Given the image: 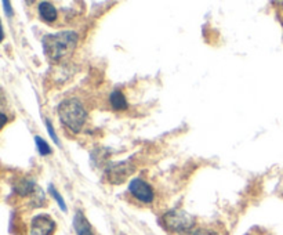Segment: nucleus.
I'll return each instance as SVG.
<instances>
[{
	"label": "nucleus",
	"mask_w": 283,
	"mask_h": 235,
	"mask_svg": "<svg viewBox=\"0 0 283 235\" xmlns=\"http://www.w3.org/2000/svg\"><path fill=\"white\" fill-rule=\"evenodd\" d=\"M57 112L61 123L74 133L80 132L87 121V111L84 109L83 104L75 98L61 101L57 108Z\"/></svg>",
	"instance_id": "obj_2"
},
{
	"label": "nucleus",
	"mask_w": 283,
	"mask_h": 235,
	"mask_svg": "<svg viewBox=\"0 0 283 235\" xmlns=\"http://www.w3.org/2000/svg\"><path fill=\"white\" fill-rule=\"evenodd\" d=\"M46 128H47V132H49V134H50V137L53 138V141L58 145V147H61V142H59V140H58V136H57V133L54 132V128H53V125H51V122H50L49 119H46Z\"/></svg>",
	"instance_id": "obj_13"
},
{
	"label": "nucleus",
	"mask_w": 283,
	"mask_h": 235,
	"mask_svg": "<svg viewBox=\"0 0 283 235\" xmlns=\"http://www.w3.org/2000/svg\"><path fill=\"white\" fill-rule=\"evenodd\" d=\"M35 144H36V147H38V151L42 157H47L51 154V148L47 142L44 141L43 138L39 137V136H35Z\"/></svg>",
	"instance_id": "obj_11"
},
{
	"label": "nucleus",
	"mask_w": 283,
	"mask_h": 235,
	"mask_svg": "<svg viewBox=\"0 0 283 235\" xmlns=\"http://www.w3.org/2000/svg\"><path fill=\"white\" fill-rule=\"evenodd\" d=\"M186 235H218L215 231L207 230V228H195V230L190 231Z\"/></svg>",
	"instance_id": "obj_14"
},
{
	"label": "nucleus",
	"mask_w": 283,
	"mask_h": 235,
	"mask_svg": "<svg viewBox=\"0 0 283 235\" xmlns=\"http://www.w3.org/2000/svg\"><path fill=\"white\" fill-rule=\"evenodd\" d=\"M49 192L53 195V198L55 199V202L58 203L59 209L62 212H67V205H65V201H64V198L59 195V192L54 188V186H49Z\"/></svg>",
	"instance_id": "obj_12"
},
{
	"label": "nucleus",
	"mask_w": 283,
	"mask_h": 235,
	"mask_svg": "<svg viewBox=\"0 0 283 235\" xmlns=\"http://www.w3.org/2000/svg\"><path fill=\"white\" fill-rule=\"evenodd\" d=\"M129 191L132 192V195L138 199L142 203H151L155 198L152 187L147 182H144L142 179H133L129 184Z\"/></svg>",
	"instance_id": "obj_5"
},
{
	"label": "nucleus",
	"mask_w": 283,
	"mask_h": 235,
	"mask_svg": "<svg viewBox=\"0 0 283 235\" xmlns=\"http://www.w3.org/2000/svg\"><path fill=\"white\" fill-rule=\"evenodd\" d=\"M163 223L167 230L171 232H190L194 230L195 225V217L191 216L190 213H186L185 211L181 209H173L165 213L163 216Z\"/></svg>",
	"instance_id": "obj_3"
},
{
	"label": "nucleus",
	"mask_w": 283,
	"mask_h": 235,
	"mask_svg": "<svg viewBox=\"0 0 283 235\" xmlns=\"http://www.w3.org/2000/svg\"><path fill=\"white\" fill-rule=\"evenodd\" d=\"M38 10H39V15L42 20L47 21V22H53V21L57 20V9L49 2H42L38 7Z\"/></svg>",
	"instance_id": "obj_8"
},
{
	"label": "nucleus",
	"mask_w": 283,
	"mask_h": 235,
	"mask_svg": "<svg viewBox=\"0 0 283 235\" xmlns=\"http://www.w3.org/2000/svg\"><path fill=\"white\" fill-rule=\"evenodd\" d=\"M35 188H36V183L35 180H29V179H25L18 184H15L14 191L21 196H28L32 195L35 192Z\"/></svg>",
	"instance_id": "obj_10"
},
{
	"label": "nucleus",
	"mask_w": 283,
	"mask_h": 235,
	"mask_svg": "<svg viewBox=\"0 0 283 235\" xmlns=\"http://www.w3.org/2000/svg\"><path fill=\"white\" fill-rule=\"evenodd\" d=\"M55 227V221L50 216H35L30 223V235H53Z\"/></svg>",
	"instance_id": "obj_6"
},
{
	"label": "nucleus",
	"mask_w": 283,
	"mask_h": 235,
	"mask_svg": "<svg viewBox=\"0 0 283 235\" xmlns=\"http://www.w3.org/2000/svg\"><path fill=\"white\" fill-rule=\"evenodd\" d=\"M247 235H251V234H247Z\"/></svg>",
	"instance_id": "obj_16"
},
{
	"label": "nucleus",
	"mask_w": 283,
	"mask_h": 235,
	"mask_svg": "<svg viewBox=\"0 0 283 235\" xmlns=\"http://www.w3.org/2000/svg\"><path fill=\"white\" fill-rule=\"evenodd\" d=\"M79 36L74 31H62L57 34L46 35L43 38V50L53 61H61L74 53L78 46Z\"/></svg>",
	"instance_id": "obj_1"
},
{
	"label": "nucleus",
	"mask_w": 283,
	"mask_h": 235,
	"mask_svg": "<svg viewBox=\"0 0 283 235\" xmlns=\"http://www.w3.org/2000/svg\"><path fill=\"white\" fill-rule=\"evenodd\" d=\"M109 104L115 111H124L129 107L127 100L124 97V94L120 90H113L111 96H109Z\"/></svg>",
	"instance_id": "obj_9"
},
{
	"label": "nucleus",
	"mask_w": 283,
	"mask_h": 235,
	"mask_svg": "<svg viewBox=\"0 0 283 235\" xmlns=\"http://www.w3.org/2000/svg\"><path fill=\"white\" fill-rule=\"evenodd\" d=\"M74 228L78 235H94L93 228L86 219V216L83 215V212L78 211L75 213L74 217Z\"/></svg>",
	"instance_id": "obj_7"
},
{
	"label": "nucleus",
	"mask_w": 283,
	"mask_h": 235,
	"mask_svg": "<svg viewBox=\"0 0 283 235\" xmlns=\"http://www.w3.org/2000/svg\"><path fill=\"white\" fill-rule=\"evenodd\" d=\"M134 171V166H133L130 162H119L115 165H111L108 167L105 174H107L108 182L113 184V186H119L122 184L132 176V173Z\"/></svg>",
	"instance_id": "obj_4"
},
{
	"label": "nucleus",
	"mask_w": 283,
	"mask_h": 235,
	"mask_svg": "<svg viewBox=\"0 0 283 235\" xmlns=\"http://www.w3.org/2000/svg\"><path fill=\"white\" fill-rule=\"evenodd\" d=\"M2 5H3V10H5L6 15H9V17H11V15H13V9H11L10 2H7V0H5V2H3Z\"/></svg>",
	"instance_id": "obj_15"
}]
</instances>
